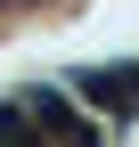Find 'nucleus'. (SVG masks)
<instances>
[{
  "instance_id": "f257e3e1",
  "label": "nucleus",
  "mask_w": 139,
  "mask_h": 147,
  "mask_svg": "<svg viewBox=\"0 0 139 147\" xmlns=\"http://www.w3.org/2000/svg\"><path fill=\"white\" fill-rule=\"evenodd\" d=\"M74 90L107 115H139V65H90V74H74Z\"/></svg>"
}]
</instances>
